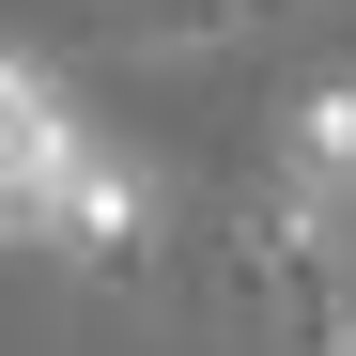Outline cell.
I'll return each instance as SVG.
<instances>
[{
    "mask_svg": "<svg viewBox=\"0 0 356 356\" xmlns=\"http://www.w3.org/2000/svg\"><path fill=\"white\" fill-rule=\"evenodd\" d=\"M78 140H93V124L63 108V78L0 47V232H47V186L78 170Z\"/></svg>",
    "mask_w": 356,
    "mask_h": 356,
    "instance_id": "cell-1",
    "label": "cell"
},
{
    "mask_svg": "<svg viewBox=\"0 0 356 356\" xmlns=\"http://www.w3.org/2000/svg\"><path fill=\"white\" fill-rule=\"evenodd\" d=\"M140 232H155V186H140V155L78 140V170L47 186V232H31V248H63V264H124Z\"/></svg>",
    "mask_w": 356,
    "mask_h": 356,
    "instance_id": "cell-2",
    "label": "cell"
},
{
    "mask_svg": "<svg viewBox=\"0 0 356 356\" xmlns=\"http://www.w3.org/2000/svg\"><path fill=\"white\" fill-rule=\"evenodd\" d=\"M279 202L356 217V78H310V93L279 108Z\"/></svg>",
    "mask_w": 356,
    "mask_h": 356,
    "instance_id": "cell-3",
    "label": "cell"
}]
</instances>
